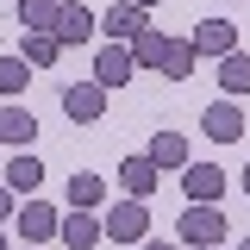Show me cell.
Masks as SVG:
<instances>
[{
	"mask_svg": "<svg viewBox=\"0 0 250 250\" xmlns=\"http://www.w3.org/2000/svg\"><path fill=\"white\" fill-rule=\"evenodd\" d=\"M38 182H44V163H38L31 150H19L13 163H6V188H13V194H31Z\"/></svg>",
	"mask_w": 250,
	"mask_h": 250,
	"instance_id": "cell-15",
	"label": "cell"
},
{
	"mask_svg": "<svg viewBox=\"0 0 250 250\" xmlns=\"http://www.w3.org/2000/svg\"><path fill=\"white\" fill-rule=\"evenodd\" d=\"M131 69H138V57H131V44H100V57H94V82H106V88H125L131 82Z\"/></svg>",
	"mask_w": 250,
	"mask_h": 250,
	"instance_id": "cell-4",
	"label": "cell"
},
{
	"mask_svg": "<svg viewBox=\"0 0 250 250\" xmlns=\"http://www.w3.org/2000/svg\"><path fill=\"white\" fill-rule=\"evenodd\" d=\"M57 13H62V0H19V25L25 31H57Z\"/></svg>",
	"mask_w": 250,
	"mask_h": 250,
	"instance_id": "cell-16",
	"label": "cell"
},
{
	"mask_svg": "<svg viewBox=\"0 0 250 250\" xmlns=\"http://www.w3.org/2000/svg\"><path fill=\"white\" fill-rule=\"evenodd\" d=\"M57 57H62V38H57V31H25V62H31V69H50Z\"/></svg>",
	"mask_w": 250,
	"mask_h": 250,
	"instance_id": "cell-17",
	"label": "cell"
},
{
	"mask_svg": "<svg viewBox=\"0 0 250 250\" xmlns=\"http://www.w3.org/2000/svg\"><path fill=\"white\" fill-rule=\"evenodd\" d=\"M150 156H156V169H188V138H182V131H156Z\"/></svg>",
	"mask_w": 250,
	"mask_h": 250,
	"instance_id": "cell-14",
	"label": "cell"
},
{
	"mask_svg": "<svg viewBox=\"0 0 250 250\" xmlns=\"http://www.w3.org/2000/svg\"><path fill=\"white\" fill-rule=\"evenodd\" d=\"M31 82V62L25 57H0V94H19Z\"/></svg>",
	"mask_w": 250,
	"mask_h": 250,
	"instance_id": "cell-22",
	"label": "cell"
},
{
	"mask_svg": "<svg viewBox=\"0 0 250 250\" xmlns=\"http://www.w3.org/2000/svg\"><path fill=\"white\" fill-rule=\"evenodd\" d=\"M175 231H182V244L213 250V244H225V213H219L213 200H194V207L182 213V225H175Z\"/></svg>",
	"mask_w": 250,
	"mask_h": 250,
	"instance_id": "cell-1",
	"label": "cell"
},
{
	"mask_svg": "<svg viewBox=\"0 0 250 250\" xmlns=\"http://www.w3.org/2000/svg\"><path fill=\"white\" fill-rule=\"evenodd\" d=\"M131 6H156V0H131Z\"/></svg>",
	"mask_w": 250,
	"mask_h": 250,
	"instance_id": "cell-25",
	"label": "cell"
},
{
	"mask_svg": "<svg viewBox=\"0 0 250 250\" xmlns=\"http://www.w3.org/2000/svg\"><path fill=\"white\" fill-rule=\"evenodd\" d=\"M219 88L225 94H250V57H219Z\"/></svg>",
	"mask_w": 250,
	"mask_h": 250,
	"instance_id": "cell-19",
	"label": "cell"
},
{
	"mask_svg": "<svg viewBox=\"0 0 250 250\" xmlns=\"http://www.w3.org/2000/svg\"><path fill=\"white\" fill-rule=\"evenodd\" d=\"M100 175H69V207H100Z\"/></svg>",
	"mask_w": 250,
	"mask_h": 250,
	"instance_id": "cell-21",
	"label": "cell"
},
{
	"mask_svg": "<svg viewBox=\"0 0 250 250\" xmlns=\"http://www.w3.org/2000/svg\"><path fill=\"white\" fill-rule=\"evenodd\" d=\"M38 138V119L25 106H0V144H31Z\"/></svg>",
	"mask_w": 250,
	"mask_h": 250,
	"instance_id": "cell-13",
	"label": "cell"
},
{
	"mask_svg": "<svg viewBox=\"0 0 250 250\" xmlns=\"http://www.w3.org/2000/svg\"><path fill=\"white\" fill-rule=\"evenodd\" d=\"M106 238H113V244H144V238H150V213H144V200H138V194L119 200V207L106 213Z\"/></svg>",
	"mask_w": 250,
	"mask_h": 250,
	"instance_id": "cell-2",
	"label": "cell"
},
{
	"mask_svg": "<svg viewBox=\"0 0 250 250\" xmlns=\"http://www.w3.org/2000/svg\"><path fill=\"white\" fill-rule=\"evenodd\" d=\"M13 219V188H0V225Z\"/></svg>",
	"mask_w": 250,
	"mask_h": 250,
	"instance_id": "cell-23",
	"label": "cell"
},
{
	"mask_svg": "<svg viewBox=\"0 0 250 250\" xmlns=\"http://www.w3.org/2000/svg\"><path fill=\"white\" fill-rule=\"evenodd\" d=\"M94 25H100V19H94L82 0H69V6L57 13V38H62V44H88V38H94Z\"/></svg>",
	"mask_w": 250,
	"mask_h": 250,
	"instance_id": "cell-10",
	"label": "cell"
},
{
	"mask_svg": "<svg viewBox=\"0 0 250 250\" xmlns=\"http://www.w3.org/2000/svg\"><path fill=\"white\" fill-rule=\"evenodd\" d=\"M238 250H250V238H244V244H238Z\"/></svg>",
	"mask_w": 250,
	"mask_h": 250,
	"instance_id": "cell-28",
	"label": "cell"
},
{
	"mask_svg": "<svg viewBox=\"0 0 250 250\" xmlns=\"http://www.w3.org/2000/svg\"><path fill=\"white\" fill-rule=\"evenodd\" d=\"M144 250H175V244H163V238H144Z\"/></svg>",
	"mask_w": 250,
	"mask_h": 250,
	"instance_id": "cell-24",
	"label": "cell"
},
{
	"mask_svg": "<svg viewBox=\"0 0 250 250\" xmlns=\"http://www.w3.org/2000/svg\"><path fill=\"white\" fill-rule=\"evenodd\" d=\"M62 113L75 125H94L106 113V82H75V88H62Z\"/></svg>",
	"mask_w": 250,
	"mask_h": 250,
	"instance_id": "cell-3",
	"label": "cell"
},
{
	"mask_svg": "<svg viewBox=\"0 0 250 250\" xmlns=\"http://www.w3.org/2000/svg\"><path fill=\"white\" fill-rule=\"evenodd\" d=\"M156 175H163V169H156V156H150V150H144V156H125V163H119L125 194H138V200H144V194L156 188Z\"/></svg>",
	"mask_w": 250,
	"mask_h": 250,
	"instance_id": "cell-11",
	"label": "cell"
},
{
	"mask_svg": "<svg viewBox=\"0 0 250 250\" xmlns=\"http://www.w3.org/2000/svg\"><path fill=\"white\" fill-rule=\"evenodd\" d=\"M244 188H250V169H244Z\"/></svg>",
	"mask_w": 250,
	"mask_h": 250,
	"instance_id": "cell-27",
	"label": "cell"
},
{
	"mask_svg": "<svg viewBox=\"0 0 250 250\" xmlns=\"http://www.w3.org/2000/svg\"><path fill=\"white\" fill-rule=\"evenodd\" d=\"M100 238H106V219H94V207H69L62 213V244L69 250H88Z\"/></svg>",
	"mask_w": 250,
	"mask_h": 250,
	"instance_id": "cell-5",
	"label": "cell"
},
{
	"mask_svg": "<svg viewBox=\"0 0 250 250\" xmlns=\"http://www.w3.org/2000/svg\"><path fill=\"white\" fill-rule=\"evenodd\" d=\"M57 231H62L57 207H44V200H25V207H19V238H25V244H44V238H57Z\"/></svg>",
	"mask_w": 250,
	"mask_h": 250,
	"instance_id": "cell-6",
	"label": "cell"
},
{
	"mask_svg": "<svg viewBox=\"0 0 250 250\" xmlns=\"http://www.w3.org/2000/svg\"><path fill=\"white\" fill-rule=\"evenodd\" d=\"M31 250H38V244H31Z\"/></svg>",
	"mask_w": 250,
	"mask_h": 250,
	"instance_id": "cell-29",
	"label": "cell"
},
{
	"mask_svg": "<svg viewBox=\"0 0 250 250\" xmlns=\"http://www.w3.org/2000/svg\"><path fill=\"white\" fill-rule=\"evenodd\" d=\"M200 125H207V138H219V144H238V138H244V113H238V100H213Z\"/></svg>",
	"mask_w": 250,
	"mask_h": 250,
	"instance_id": "cell-7",
	"label": "cell"
},
{
	"mask_svg": "<svg viewBox=\"0 0 250 250\" xmlns=\"http://www.w3.org/2000/svg\"><path fill=\"white\" fill-rule=\"evenodd\" d=\"M100 31H106V38H119V44H131L138 31H150V19H144V6H131V0H119V6H113V13L100 19Z\"/></svg>",
	"mask_w": 250,
	"mask_h": 250,
	"instance_id": "cell-9",
	"label": "cell"
},
{
	"mask_svg": "<svg viewBox=\"0 0 250 250\" xmlns=\"http://www.w3.org/2000/svg\"><path fill=\"white\" fill-rule=\"evenodd\" d=\"M194 57H200L194 44H175V38H169V57H163V75H169V82H188V69H194Z\"/></svg>",
	"mask_w": 250,
	"mask_h": 250,
	"instance_id": "cell-20",
	"label": "cell"
},
{
	"mask_svg": "<svg viewBox=\"0 0 250 250\" xmlns=\"http://www.w3.org/2000/svg\"><path fill=\"white\" fill-rule=\"evenodd\" d=\"M182 188H188V200H219V194H225V169H213V163H188V169H182Z\"/></svg>",
	"mask_w": 250,
	"mask_h": 250,
	"instance_id": "cell-8",
	"label": "cell"
},
{
	"mask_svg": "<svg viewBox=\"0 0 250 250\" xmlns=\"http://www.w3.org/2000/svg\"><path fill=\"white\" fill-rule=\"evenodd\" d=\"M131 57H138V69H163L169 38H163V31H138V38H131Z\"/></svg>",
	"mask_w": 250,
	"mask_h": 250,
	"instance_id": "cell-18",
	"label": "cell"
},
{
	"mask_svg": "<svg viewBox=\"0 0 250 250\" xmlns=\"http://www.w3.org/2000/svg\"><path fill=\"white\" fill-rule=\"evenodd\" d=\"M231 44H238V25H225V19H207L194 31V50L200 57H231Z\"/></svg>",
	"mask_w": 250,
	"mask_h": 250,
	"instance_id": "cell-12",
	"label": "cell"
},
{
	"mask_svg": "<svg viewBox=\"0 0 250 250\" xmlns=\"http://www.w3.org/2000/svg\"><path fill=\"white\" fill-rule=\"evenodd\" d=\"M0 250H6V231H0Z\"/></svg>",
	"mask_w": 250,
	"mask_h": 250,
	"instance_id": "cell-26",
	"label": "cell"
}]
</instances>
